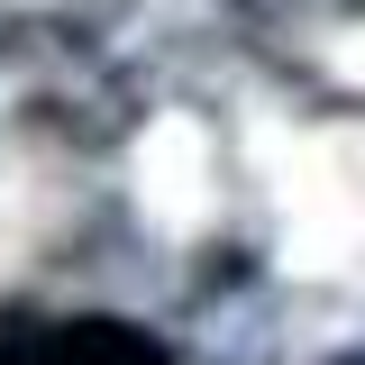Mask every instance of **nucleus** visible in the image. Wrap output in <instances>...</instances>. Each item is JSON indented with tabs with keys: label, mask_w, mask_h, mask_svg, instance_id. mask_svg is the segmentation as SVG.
<instances>
[{
	"label": "nucleus",
	"mask_w": 365,
	"mask_h": 365,
	"mask_svg": "<svg viewBox=\"0 0 365 365\" xmlns=\"http://www.w3.org/2000/svg\"><path fill=\"white\" fill-rule=\"evenodd\" d=\"M0 365H165V347L128 319H0Z\"/></svg>",
	"instance_id": "1"
},
{
	"label": "nucleus",
	"mask_w": 365,
	"mask_h": 365,
	"mask_svg": "<svg viewBox=\"0 0 365 365\" xmlns=\"http://www.w3.org/2000/svg\"><path fill=\"white\" fill-rule=\"evenodd\" d=\"M338 365H365V347H356V356H338Z\"/></svg>",
	"instance_id": "2"
}]
</instances>
